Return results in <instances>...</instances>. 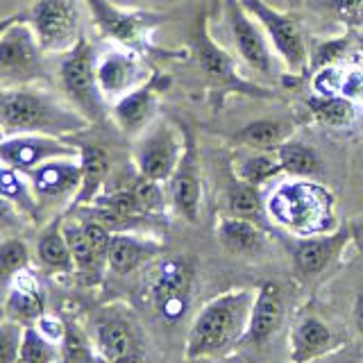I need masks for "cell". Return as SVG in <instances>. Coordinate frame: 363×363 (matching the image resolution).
<instances>
[{
	"mask_svg": "<svg viewBox=\"0 0 363 363\" xmlns=\"http://www.w3.org/2000/svg\"><path fill=\"white\" fill-rule=\"evenodd\" d=\"M252 302V289H232L211 298L189 327L184 359L207 361L230 357L245 338Z\"/></svg>",
	"mask_w": 363,
	"mask_h": 363,
	"instance_id": "obj_1",
	"label": "cell"
},
{
	"mask_svg": "<svg viewBox=\"0 0 363 363\" xmlns=\"http://www.w3.org/2000/svg\"><path fill=\"white\" fill-rule=\"evenodd\" d=\"M89 121L52 94L34 86L0 89V134L66 136L84 132Z\"/></svg>",
	"mask_w": 363,
	"mask_h": 363,
	"instance_id": "obj_2",
	"label": "cell"
},
{
	"mask_svg": "<svg viewBox=\"0 0 363 363\" xmlns=\"http://www.w3.org/2000/svg\"><path fill=\"white\" fill-rule=\"evenodd\" d=\"M332 207L334 198L323 186L304 182L302 177L277 186L268 200V213L272 218L300 236L329 232L334 223Z\"/></svg>",
	"mask_w": 363,
	"mask_h": 363,
	"instance_id": "obj_3",
	"label": "cell"
},
{
	"mask_svg": "<svg viewBox=\"0 0 363 363\" xmlns=\"http://www.w3.org/2000/svg\"><path fill=\"white\" fill-rule=\"evenodd\" d=\"M98 55L86 37L79 39L71 50L62 55L57 79L64 91L66 102L77 109L89 123H102L109 116V105L102 98L96 77Z\"/></svg>",
	"mask_w": 363,
	"mask_h": 363,
	"instance_id": "obj_4",
	"label": "cell"
},
{
	"mask_svg": "<svg viewBox=\"0 0 363 363\" xmlns=\"http://www.w3.org/2000/svg\"><path fill=\"white\" fill-rule=\"evenodd\" d=\"M43 55L26 14L11 16L0 30V89L32 86L48 79Z\"/></svg>",
	"mask_w": 363,
	"mask_h": 363,
	"instance_id": "obj_5",
	"label": "cell"
},
{
	"mask_svg": "<svg viewBox=\"0 0 363 363\" xmlns=\"http://www.w3.org/2000/svg\"><path fill=\"white\" fill-rule=\"evenodd\" d=\"M23 14L45 55H66L84 37L73 0H34Z\"/></svg>",
	"mask_w": 363,
	"mask_h": 363,
	"instance_id": "obj_6",
	"label": "cell"
},
{
	"mask_svg": "<svg viewBox=\"0 0 363 363\" xmlns=\"http://www.w3.org/2000/svg\"><path fill=\"white\" fill-rule=\"evenodd\" d=\"M184 150V132L173 123L155 118L134 141V168L145 179L168 182Z\"/></svg>",
	"mask_w": 363,
	"mask_h": 363,
	"instance_id": "obj_7",
	"label": "cell"
},
{
	"mask_svg": "<svg viewBox=\"0 0 363 363\" xmlns=\"http://www.w3.org/2000/svg\"><path fill=\"white\" fill-rule=\"evenodd\" d=\"M245 11L252 16L272 45V50L279 60L286 64L293 75H304L311 68V55L306 50V43L302 37L300 23L291 14L270 7L264 0H241Z\"/></svg>",
	"mask_w": 363,
	"mask_h": 363,
	"instance_id": "obj_8",
	"label": "cell"
},
{
	"mask_svg": "<svg viewBox=\"0 0 363 363\" xmlns=\"http://www.w3.org/2000/svg\"><path fill=\"white\" fill-rule=\"evenodd\" d=\"M94 26L100 30L102 37L116 41L123 48L130 50H150L147 37L152 34L157 26L166 21L164 14L145 9H123L109 0H84Z\"/></svg>",
	"mask_w": 363,
	"mask_h": 363,
	"instance_id": "obj_9",
	"label": "cell"
},
{
	"mask_svg": "<svg viewBox=\"0 0 363 363\" xmlns=\"http://www.w3.org/2000/svg\"><path fill=\"white\" fill-rule=\"evenodd\" d=\"M62 230L73 255L75 275L86 286H96L107 268L111 232L94 216L62 220Z\"/></svg>",
	"mask_w": 363,
	"mask_h": 363,
	"instance_id": "obj_10",
	"label": "cell"
},
{
	"mask_svg": "<svg viewBox=\"0 0 363 363\" xmlns=\"http://www.w3.org/2000/svg\"><path fill=\"white\" fill-rule=\"evenodd\" d=\"M193 277H196L193 264L182 257L162 259L152 268L150 281H147V295H150L157 313L166 323H177L186 313L193 293Z\"/></svg>",
	"mask_w": 363,
	"mask_h": 363,
	"instance_id": "obj_11",
	"label": "cell"
},
{
	"mask_svg": "<svg viewBox=\"0 0 363 363\" xmlns=\"http://www.w3.org/2000/svg\"><path fill=\"white\" fill-rule=\"evenodd\" d=\"M96 352L109 363H143V340L134 315L123 306H105L94 320Z\"/></svg>",
	"mask_w": 363,
	"mask_h": 363,
	"instance_id": "obj_12",
	"label": "cell"
},
{
	"mask_svg": "<svg viewBox=\"0 0 363 363\" xmlns=\"http://www.w3.org/2000/svg\"><path fill=\"white\" fill-rule=\"evenodd\" d=\"M182 132H184V150H182L179 162L168 179V198L170 207L179 218H184L191 225H198L202 211V168L198 143L189 128H182Z\"/></svg>",
	"mask_w": 363,
	"mask_h": 363,
	"instance_id": "obj_13",
	"label": "cell"
},
{
	"mask_svg": "<svg viewBox=\"0 0 363 363\" xmlns=\"http://www.w3.org/2000/svg\"><path fill=\"white\" fill-rule=\"evenodd\" d=\"M191 50L196 55V62L202 68V73H207L211 79H216V82H223L225 86H230L234 91H243V94L257 96V98L275 96L272 91L247 84L236 75L234 60L213 41V37L209 34L207 14H198V18H196V26H193V32H191Z\"/></svg>",
	"mask_w": 363,
	"mask_h": 363,
	"instance_id": "obj_14",
	"label": "cell"
},
{
	"mask_svg": "<svg viewBox=\"0 0 363 363\" xmlns=\"http://www.w3.org/2000/svg\"><path fill=\"white\" fill-rule=\"evenodd\" d=\"M227 21H230V32L238 57L255 71L268 77L275 75V50H272L266 32L245 11L241 0H227Z\"/></svg>",
	"mask_w": 363,
	"mask_h": 363,
	"instance_id": "obj_15",
	"label": "cell"
},
{
	"mask_svg": "<svg viewBox=\"0 0 363 363\" xmlns=\"http://www.w3.org/2000/svg\"><path fill=\"white\" fill-rule=\"evenodd\" d=\"M57 157H79V147L64 141L62 136L45 134H14L0 139V164L21 173H30L32 168Z\"/></svg>",
	"mask_w": 363,
	"mask_h": 363,
	"instance_id": "obj_16",
	"label": "cell"
},
{
	"mask_svg": "<svg viewBox=\"0 0 363 363\" xmlns=\"http://www.w3.org/2000/svg\"><path fill=\"white\" fill-rule=\"evenodd\" d=\"M96 77H98L100 94L107 100V105L116 102L123 96H128L130 91L139 89L141 84H145L147 79H150L136 50L123 48V45L98 55Z\"/></svg>",
	"mask_w": 363,
	"mask_h": 363,
	"instance_id": "obj_17",
	"label": "cell"
},
{
	"mask_svg": "<svg viewBox=\"0 0 363 363\" xmlns=\"http://www.w3.org/2000/svg\"><path fill=\"white\" fill-rule=\"evenodd\" d=\"M352 225H340L334 232L302 236L293 243V264L304 277H318L343 255L352 241Z\"/></svg>",
	"mask_w": 363,
	"mask_h": 363,
	"instance_id": "obj_18",
	"label": "cell"
},
{
	"mask_svg": "<svg viewBox=\"0 0 363 363\" xmlns=\"http://www.w3.org/2000/svg\"><path fill=\"white\" fill-rule=\"evenodd\" d=\"M284 315H286V302H284L281 289L275 281H264L255 289L252 311H250L247 332L241 345L261 347L270 343L284 325Z\"/></svg>",
	"mask_w": 363,
	"mask_h": 363,
	"instance_id": "obj_19",
	"label": "cell"
},
{
	"mask_svg": "<svg viewBox=\"0 0 363 363\" xmlns=\"http://www.w3.org/2000/svg\"><path fill=\"white\" fill-rule=\"evenodd\" d=\"M164 84H166V79L162 75H155L139 89L130 91L128 96L111 102L109 116L121 128V132H125L128 136H139L147 125L155 121L157 94Z\"/></svg>",
	"mask_w": 363,
	"mask_h": 363,
	"instance_id": "obj_20",
	"label": "cell"
},
{
	"mask_svg": "<svg viewBox=\"0 0 363 363\" xmlns=\"http://www.w3.org/2000/svg\"><path fill=\"white\" fill-rule=\"evenodd\" d=\"M26 175L37 200L75 198L79 182H82V166L75 157H57L32 168Z\"/></svg>",
	"mask_w": 363,
	"mask_h": 363,
	"instance_id": "obj_21",
	"label": "cell"
},
{
	"mask_svg": "<svg viewBox=\"0 0 363 363\" xmlns=\"http://www.w3.org/2000/svg\"><path fill=\"white\" fill-rule=\"evenodd\" d=\"M338 338L329 325L313 313L302 315L291 327L289 336V361L291 363H313L338 350Z\"/></svg>",
	"mask_w": 363,
	"mask_h": 363,
	"instance_id": "obj_22",
	"label": "cell"
},
{
	"mask_svg": "<svg viewBox=\"0 0 363 363\" xmlns=\"http://www.w3.org/2000/svg\"><path fill=\"white\" fill-rule=\"evenodd\" d=\"M162 252L164 245L152 238L136 236L132 232H111L107 268L116 275H130Z\"/></svg>",
	"mask_w": 363,
	"mask_h": 363,
	"instance_id": "obj_23",
	"label": "cell"
},
{
	"mask_svg": "<svg viewBox=\"0 0 363 363\" xmlns=\"http://www.w3.org/2000/svg\"><path fill=\"white\" fill-rule=\"evenodd\" d=\"M216 238L225 252L234 257H257L266 247V232L261 223L227 213L216 223Z\"/></svg>",
	"mask_w": 363,
	"mask_h": 363,
	"instance_id": "obj_24",
	"label": "cell"
},
{
	"mask_svg": "<svg viewBox=\"0 0 363 363\" xmlns=\"http://www.w3.org/2000/svg\"><path fill=\"white\" fill-rule=\"evenodd\" d=\"M79 166H82V182L71 200V209L91 207L105 189L109 177V155L100 145H82L79 147Z\"/></svg>",
	"mask_w": 363,
	"mask_h": 363,
	"instance_id": "obj_25",
	"label": "cell"
},
{
	"mask_svg": "<svg viewBox=\"0 0 363 363\" xmlns=\"http://www.w3.org/2000/svg\"><path fill=\"white\" fill-rule=\"evenodd\" d=\"M43 306H45V298L37 277L30 270L18 272L7 295V304H5L7 315L21 325H30L32 320H39L43 315Z\"/></svg>",
	"mask_w": 363,
	"mask_h": 363,
	"instance_id": "obj_26",
	"label": "cell"
},
{
	"mask_svg": "<svg viewBox=\"0 0 363 363\" xmlns=\"http://www.w3.org/2000/svg\"><path fill=\"white\" fill-rule=\"evenodd\" d=\"M64 218H55L50 225H45V230L39 234L37 241V257L41 266L50 272H60V275H71L75 272L71 247L66 243V236L62 230Z\"/></svg>",
	"mask_w": 363,
	"mask_h": 363,
	"instance_id": "obj_27",
	"label": "cell"
},
{
	"mask_svg": "<svg viewBox=\"0 0 363 363\" xmlns=\"http://www.w3.org/2000/svg\"><path fill=\"white\" fill-rule=\"evenodd\" d=\"M293 134V128L286 121L279 118H261L243 125L234 136L238 143H243L247 147L259 152H272L277 150L281 143H286Z\"/></svg>",
	"mask_w": 363,
	"mask_h": 363,
	"instance_id": "obj_28",
	"label": "cell"
},
{
	"mask_svg": "<svg viewBox=\"0 0 363 363\" xmlns=\"http://www.w3.org/2000/svg\"><path fill=\"white\" fill-rule=\"evenodd\" d=\"M230 182L225 186V200H227V211L238 218H247V220H257L261 223V198L257 186L247 184L241 177H238L234 170H230Z\"/></svg>",
	"mask_w": 363,
	"mask_h": 363,
	"instance_id": "obj_29",
	"label": "cell"
},
{
	"mask_svg": "<svg viewBox=\"0 0 363 363\" xmlns=\"http://www.w3.org/2000/svg\"><path fill=\"white\" fill-rule=\"evenodd\" d=\"M275 152L279 157V164H281L284 173L302 177V179L320 175L323 162H320V157H318V152L313 150V147L289 139L286 143H281Z\"/></svg>",
	"mask_w": 363,
	"mask_h": 363,
	"instance_id": "obj_30",
	"label": "cell"
},
{
	"mask_svg": "<svg viewBox=\"0 0 363 363\" xmlns=\"http://www.w3.org/2000/svg\"><path fill=\"white\" fill-rule=\"evenodd\" d=\"M0 198L14 202L28 216H37L39 211V200L34 196L28 175L7 164H0Z\"/></svg>",
	"mask_w": 363,
	"mask_h": 363,
	"instance_id": "obj_31",
	"label": "cell"
},
{
	"mask_svg": "<svg viewBox=\"0 0 363 363\" xmlns=\"http://www.w3.org/2000/svg\"><path fill=\"white\" fill-rule=\"evenodd\" d=\"M309 107L318 121L332 125V128H343L357 118L354 100L345 96H315L309 100Z\"/></svg>",
	"mask_w": 363,
	"mask_h": 363,
	"instance_id": "obj_32",
	"label": "cell"
},
{
	"mask_svg": "<svg viewBox=\"0 0 363 363\" xmlns=\"http://www.w3.org/2000/svg\"><path fill=\"white\" fill-rule=\"evenodd\" d=\"M234 173L241 177L243 182L252 186H261L264 182L277 177L281 170V164H279V157L277 152L270 155V152H257L252 157H245L241 159V164L234 168Z\"/></svg>",
	"mask_w": 363,
	"mask_h": 363,
	"instance_id": "obj_33",
	"label": "cell"
},
{
	"mask_svg": "<svg viewBox=\"0 0 363 363\" xmlns=\"http://www.w3.org/2000/svg\"><path fill=\"white\" fill-rule=\"evenodd\" d=\"M98 352L91 347V340L75 323H66L60 363H96Z\"/></svg>",
	"mask_w": 363,
	"mask_h": 363,
	"instance_id": "obj_34",
	"label": "cell"
},
{
	"mask_svg": "<svg viewBox=\"0 0 363 363\" xmlns=\"http://www.w3.org/2000/svg\"><path fill=\"white\" fill-rule=\"evenodd\" d=\"M57 352L52 347V340L43 336L34 325L23 327L18 363H55Z\"/></svg>",
	"mask_w": 363,
	"mask_h": 363,
	"instance_id": "obj_35",
	"label": "cell"
},
{
	"mask_svg": "<svg viewBox=\"0 0 363 363\" xmlns=\"http://www.w3.org/2000/svg\"><path fill=\"white\" fill-rule=\"evenodd\" d=\"M30 250L23 238H5L0 243V277L14 279L18 272L28 270Z\"/></svg>",
	"mask_w": 363,
	"mask_h": 363,
	"instance_id": "obj_36",
	"label": "cell"
},
{
	"mask_svg": "<svg viewBox=\"0 0 363 363\" xmlns=\"http://www.w3.org/2000/svg\"><path fill=\"white\" fill-rule=\"evenodd\" d=\"M139 175V173H136ZM134 191L136 200H139L141 209L147 213V216H162L166 211V204H168V198L162 189V182H155V179H145V177H136L134 184L130 186Z\"/></svg>",
	"mask_w": 363,
	"mask_h": 363,
	"instance_id": "obj_37",
	"label": "cell"
},
{
	"mask_svg": "<svg viewBox=\"0 0 363 363\" xmlns=\"http://www.w3.org/2000/svg\"><path fill=\"white\" fill-rule=\"evenodd\" d=\"M23 325L16 320L0 323V363H18Z\"/></svg>",
	"mask_w": 363,
	"mask_h": 363,
	"instance_id": "obj_38",
	"label": "cell"
},
{
	"mask_svg": "<svg viewBox=\"0 0 363 363\" xmlns=\"http://www.w3.org/2000/svg\"><path fill=\"white\" fill-rule=\"evenodd\" d=\"M327 5L334 7L336 14L350 26L363 23V0H327Z\"/></svg>",
	"mask_w": 363,
	"mask_h": 363,
	"instance_id": "obj_39",
	"label": "cell"
},
{
	"mask_svg": "<svg viewBox=\"0 0 363 363\" xmlns=\"http://www.w3.org/2000/svg\"><path fill=\"white\" fill-rule=\"evenodd\" d=\"M21 209L14 202L0 198V232H14L21 227Z\"/></svg>",
	"mask_w": 363,
	"mask_h": 363,
	"instance_id": "obj_40",
	"label": "cell"
},
{
	"mask_svg": "<svg viewBox=\"0 0 363 363\" xmlns=\"http://www.w3.org/2000/svg\"><path fill=\"white\" fill-rule=\"evenodd\" d=\"M313 363H363V347H347L340 345L332 354L318 359Z\"/></svg>",
	"mask_w": 363,
	"mask_h": 363,
	"instance_id": "obj_41",
	"label": "cell"
},
{
	"mask_svg": "<svg viewBox=\"0 0 363 363\" xmlns=\"http://www.w3.org/2000/svg\"><path fill=\"white\" fill-rule=\"evenodd\" d=\"M352 320H354L359 336L363 338V289L357 293V298H354V306H352Z\"/></svg>",
	"mask_w": 363,
	"mask_h": 363,
	"instance_id": "obj_42",
	"label": "cell"
},
{
	"mask_svg": "<svg viewBox=\"0 0 363 363\" xmlns=\"http://www.w3.org/2000/svg\"><path fill=\"white\" fill-rule=\"evenodd\" d=\"M352 236H354V241L363 247V218L352 223Z\"/></svg>",
	"mask_w": 363,
	"mask_h": 363,
	"instance_id": "obj_43",
	"label": "cell"
},
{
	"mask_svg": "<svg viewBox=\"0 0 363 363\" xmlns=\"http://www.w3.org/2000/svg\"><path fill=\"white\" fill-rule=\"evenodd\" d=\"M189 363H250L245 359H236V357H223V359H207V361H189Z\"/></svg>",
	"mask_w": 363,
	"mask_h": 363,
	"instance_id": "obj_44",
	"label": "cell"
},
{
	"mask_svg": "<svg viewBox=\"0 0 363 363\" xmlns=\"http://www.w3.org/2000/svg\"><path fill=\"white\" fill-rule=\"evenodd\" d=\"M96 363H109V361H107L105 357H100V354H98V359H96Z\"/></svg>",
	"mask_w": 363,
	"mask_h": 363,
	"instance_id": "obj_45",
	"label": "cell"
}]
</instances>
